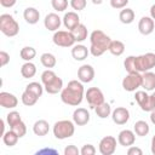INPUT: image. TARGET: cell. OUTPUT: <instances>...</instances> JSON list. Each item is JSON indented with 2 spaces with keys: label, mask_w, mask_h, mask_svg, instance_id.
<instances>
[{
  "label": "cell",
  "mask_w": 155,
  "mask_h": 155,
  "mask_svg": "<svg viewBox=\"0 0 155 155\" xmlns=\"http://www.w3.org/2000/svg\"><path fill=\"white\" fill-rule=\"evenodd\" d=\"M84 94H85V90H84L82 82L80 80L79 81L71 80L61 91V99L63 103H65L68 105L78 107L79 104H81V102L84 99Z\"/></svg>",
  "instance_id": "1"
},
{
  "label": "cell",
  "mask_w": 155,
  "mask_h": 155,
  "mask_svg": "<svg viewBox=\"0 0 155 155\" xmlns=\"http://www.w3.org/2000/svg\"><path fill=\"white\" fill-rule=\"evenodd\" d=\"M90 53L93 57H99L102 56L104 52H107L109 50V45L111 42V39L102 30L97 29L93 30L90 35Z\"/></svg>",
  "instance_id": "2"
},
{
  "label": "cell",
  "mask_w": 155,
  "mask_h": 155,
  "mask_svg": "<svg viewBox=\"0 0 155 155\" xmlns=\"http://www.w3.org/2000/svg\"><path fill=\"white\" fill-rule=\"evenodd\" d=\"M41 82L45 91L50 94H56L63 90V80L51 69H46L41 74Z\"/></svg>",
  "instance_id": "3"
},
{
  "label": "cell",
  "mask_w": 155,
  "mask_h": 155,
  "mask_svg": "<svg viewBox=\"0 0 155 155\" xmlns=\"http://www.w3.org/2000/svg\"><path fill=\"white\" fill-rule=\"evenodd\" d=\"M53 136L57 139H67L70 138L74 132H75V126H74V121L70 120H59L53 125Z\"/></svg>",
  "instance_id": "4"
},
{
  "label": "cell",
  "mask_w": 155,
  "mask_h": 155,
  "mask_svg": "<svg viewBox=\"0 0 155 155\" xmlns=\"http://www.w3.org/2000/svg\"><path fill=\"white\" fill-rule=\"evenodd\" d=\"M0 31L8 38L16 36L19 31V24L11 15L2 13L0 16Z\"/></svg>",
  "instance_id": "5"
},
{
  "label": "cell",
  "mask_w": 155,
  "mask_h": 155,
  "mask_svg": "<svg viewBox=\"0 0 155 155\" xmlns=\"http://www.w3.org/2000/svg\"><path fill=\"white\" fill-rule=\"evenodd\" d=\"M134 65H136V71L138 73H144L155 67V53L153 52H147L140 56L134 57Z\"/></svg>",
  "instance_id": "6"
},
{
  "label": "cell",
  "mask_w": 155,
  "mask_h": 155,
  "mask_svg": "<svg viewBox=\"0 0 155 155\" xmlns=\"http://www.w3.org/2000/svg\"><path fill=\"white\" fill-rule=\"evenodd\" d=\"M52 41L54 45L61 47H71L76 42L74 35L70 30H57L52 36Z\"/></svg>",
  "instance_id": "7"
},
{
  "label": "cell",
  "mask_w": 155,
  "mask_h": 155,
  "mask_svg": "<svg viewBox=\"0 0 155 155\" xmlns=\"http://www.w3.org/2000/svg\"><path fill=\"white\" fill-rule=\"evenodd\" d=\"M134 98L143 111H153L155 109L154 97L151 94H148L145 91H137Z\"/></svg>",
  "instance_id": "8"
},
{
  "label": "cell",
  "mask_w": 155,
  "mask_h": 155,
  "mask_svg": "<svg viewBox=\"0 0 155 155\" xmlns=\"http://www.w3.org/2000/svg\"><path fill=\"white\" fill-rule=\"evenodd\" d=\"M122 87L127 92H133L138 87H142V74L140 73H128L122 79Z\"/></svg>",
  "instance_id": "9"
},
{
  "label": "cell",
  "mask_w": 155,
  "mask_h": 155,
  "mask_svg": "<svg viewBox=\"0 0 155 155\" xmlns=\"http://www.w3.org/2000/svg\"><path fill=\"white\" fill-rule=\"evenodd\" d=\"M85 97L91 108H96L104 102V94L98 87H90L85 92Z\"/></svg>",
  "instance_id": "10"
},
{
  "label": "cell",
  "mask_w": 155,
  "mask_h": 155,
  "mask_svg": "<svg viewBox=\"0 0 155 155\" xmlns=\"http://www.w3.org/2000/svg\"><path fill=\"white\" fill-rule=\"evenodd\" d=\"M99 153L102 155H111L116 150V138L113 136H105L99 142Z\"/></svg>",
  "instance_id": "11"
},
{
  "label": "cell",
  "mask_w": 155,
  "mask_h": 155,
  "mask_svg": "<svg viewBox=\"0 0 155 155\" xmlns=\"http://www.w3.org/2000/svg\"><path fill=\"white\" fill-rule=\"evenodd\" d=\"M94 78V69L92 65L90 64H82L79 69H78V79L82 82V84H87L91 82Z\"/></svg>",
  "instance_id": "12"
},
{
  "label": "cell",
  "mask_w": 155,
  "mask_h": 155,
  "mask_svg": "<svg viewBox=\"0 0 155 155\" xmlns=\"http://www.w3.org/2000/svg\"><path fill=\"white\" fill-rule=\"evenodd\" d=\"M62 24V18L57 13H48L44 19V25L50 31H57Z\"/></svg>",
  "instance_id": "13"
},
{
  "label": "cell",
  "mask_w": 155,
  "mask_h": 155,
  "mask_svg": "<svg viewBox=\"0 0 155 155\" xmlns=\"http://www.w3.org/2000/svg\"><path fill=\"white\" fill-rule=\"evenodd\" d=\"M111 119L116 125H125L130 119V111L124 107H117L111 111Z\"/></svg>",
  "instance_id": "14"
},
{
  "label": "cell",
  "mask_w": 155,
  "mask_h": 155,
  "mask_svg": "<svg viewBox=\"0 0 155 155\" xmlns=\"http://www.w3.org/2000/svg\"><path fill=\"white\" fill-rule=\"evenodd\" d=\"M18 104V99L15 94L10 93V92H0V105L2 108H6V109H13L16 108Z\"/></svg>",
  "instance_id": "15"
},
{
  "label": "cell",
  "mask_w": 155,
  "mask_h": 155,
  "mask_svg": "<svg viewBox=\"0 0 155 155\" xmlns=\"http://www.w3.org/2000/svg\"><path fill=\"white\" fill-rule=\"evenodd\" d=\"M73 121L78 126H85L90 121V113L85 108H78L73 113Z\"/></svg>",
  "instance_id": "16"
},
{
  "label": "cell",
  "mask_w": 155,
  "mask_h": 155,
  "mask_svg": "<svg viewBox=\"0 0 155 155\" xmlns=\"http://www.w3.org/2000/svg\"><path fill=\"white\" fill-rule=\"evenodd\" d=\"M136 133L131 130H122L117 136V142L122 147H131L134 144Z\"/></svg>",
  "instance_id": "17"
},
{
  "label": "cell",
  "mask_w": 155,
  "mask_h": 155,
  "mask_svg": "<svg viewBox=\"0 0 155 155\" xmlns=\"http://www.w3.org/2000/svg\"><path fill=\"white\" fill-rule=\"evenodd\" d=\"M138 30L142 35H150L154 31V19L148 16L142 17L138 23Z\"/></svg>",
  "instance_id": "18"
},
{
  "label": "cell",
  "mask_w": 155,
  "mask_h": 155,
  "mask_svg": "<svg viewBox=\"0 0 155 155\" xmlns=\"http://www.w3.org/2000/svg\"><path fill=\"white\" fill-rule=\"evenodd\" d=\"M63 24H64V27L68 29V30H73L75 27H78L79 24H80V17H79V15L76 13V12H74V11H69V12H67L65 15H64V17H63Z\"/></svg>",
  "instance_id": "19"
},
{
  "label": "cell",
  "mask_w": 155,
  "mask_h": 155,
  "mask_svg": "<svg viewBox=\"0 0 155 155\" xmlns=\"http://www.w3.org/2000/svg\"><path fill=\"white\" fill-rule=\"evenodd\" d=\"M142 87L145 91L155 90V73L150 70L142 73Z\"/></svg>",
  "instance_id": "20"
},
{
  "label": "cell",
  "mask_w": 155,
  "mask_h": 155,
  "mask_svg": "<svg viewBox=\"0 0 155 155\" xmlns=\"http://www.w3.org/2000/svg\"><path fill=\"white\" fill-rule=\"evenodd\" d=\"M90 53V48H87L85 45H81V44H78V45H74L73 48H71V56L75 61H84L87 58Z\"/></svg>",
  "instance_id": "21"
},
{
  "label": "cell",
  "mask_w": 155,
  "mask_h": 155,
  "mask_svg": "<svg viewBox=\"0 0 155 155\" xmlns=\"http://www.w3.org/2000/svg\"><path fill=\"white\" fill-rule=\"evenodd\" d=\"M23 17L27 23L29 24H36L40 19V12L35 7H27L23 12Z\"/></svg>",
  "instance_id": "22"
},
{
  "label": "cell",
  "mask_w": 155,
  "mask_h": 155,
  "mask_svg": "<svg viewBox=\"0 0 155 155\" xmlns=\"http://www.w3.org/2000/svg\"><path fill=\"white\" fill-rule=\"evenodd\" d=\"M48 131H50V125L46 120H38L33 125V132L39 137L46 136L48 133Z\"/></svg>",
  "instance_id": "23"
},
{
  "label": "cell",
  "mask_w": 155,
  "mask_h": 155,
  "mask_svg": "<svg viewBox=\"0 0 155 155\" xmlns=\"http://www.w3.org/2000/svg\"><path fill=\"white\" fill-rule=\"evenodd\" d=\"M71 33H73L74 39H75L76 42H82V41H85V40L87 39V34H88L86 25L82 24V23H80L78 27H75V28L71 30Z\"/></svg>",
  "instance_id": "24"
},
{
  "label": "cell",
  "mask_w": 155,
  "mask_h": 155,
  "mask_svg": "<svg viewBox=\"0 0 155 155\" xmlns=\"http://www.w3.org/2000/svg\"><path fill=\"white\" fill-rule=\"evenodd\" d=\"M21 74L24 79H30L36 74V65L31 62H25L21 67Z\"/></svg>",
  "instance_id": "25"
},
{
  "label": "cell",
  "mask_w": 155,
  "mask_h": 155,
  "mask_svg": "<svg viewBox=\"0 0 155 155\" xmlns=\"http://www.w3.org/2000/svg\"><path fill=\"white\" fill-rule=\"evenodd\" d=\"M39 98H40V97H38L35 93H33V92L29 91V90H24V92H23L22 96H21V101H22V103H23L24 105H27V107H31V105H34V104L38 102Z\"/></svg>",
  "instance_id": "26"
},
{
  "label": "cell",
  "mask_w": 155,
  "mask_h": 155,
  "mask_svg": "<svg viewBox=\"0 0 155 155\" xmlns=\"http://www.w3.org/2000/svg\"><path fill=\"white\" fill-rule=\"evenodd\" d=\"M119 19L121 23L124 24H131L134 21V11L132 8H127L125 7L124 10L120 11L119 13Z\"/></svg>",
  "instance_id": "27"
},
{
  "label": "cell",
  "mask_w": 155,
  "mask_h": 155,
  "mask_svg": "<svg viewBox=\"0 0 155 155\" xmlns=\"http://www.w3.org/2000/svg\"><path fill=\"white\" fill-rule=\"evenodd\" d=\"M108 51L114 56H121L125 52V44L120 40H111Z\"/></svg>",
  "instance_id": "28"
},
{
  "label": "cell",
  "mask_w": 155,
  "mask_h": 155,
  "mask_svg": "<svg viewBox=\"0 0 155 155\" xmlns=\"http://www.w3.org/2000/svg\"><path fill=\"white\" fill-rule=\"evenodd\" d=\"M133 130H134V133H136L137 136L144 137V136H147V134L149 133L150 127H149L148 122H145V121H143V120H139V121H137V122L134 124Z\"/></svg>",
  "instance_id": "29"
},
{
  "label": "cell",
  "mask_w": 155,
  "mask_h": 155,
  "mask_svg": "<svg viewBox=\"0 0 155 155\" xmlns=\"http://www.w3.org/2000/svg\"><path fill=\"white\" fill-rule=\"evenodd\" d=\"M18 139H19V137H18L17 133L13 132L11 128H10V131H6V132L2 134V142H4L5 145H7V147H13V145H16L17 142H18Z\"/></svg>",
  "instance_id": "30"
},
{
  "label": "cell",
  "mask_w": 155,
  "mask_h": 155,
  "mask_svg": "<svg viewBox=\"0 0 155 155\" xmlns=\"http://www.w3.org/2000/svg\"><path fill=\"white\" fill-rule=\"evenodd\" d=\"M40 62H41V64H42L45 68L51 69V68H53V67L56 65L57 59H56L54 54L48 53V52H45V53L41 54V57H40Z\"/></svg>",
  "instance_id": "31"
},
{
  "label": "cell",
  "mask_w": 155,
  "mask_h": 155,
  "mask_svg": "<svg viewBox=\"0 0 155 155\" xmlns=\"http://www.w3.org/2000/svg\"><path fill=\"white\" fill-rule=\"evenodd\" d=\"M94 110H96L97 116L101 117V119H107V117L110 116V114H111V107H110V104L107 103V102H103L101 105L96 107Z\"/></svg>",
  "instance_id": "32"
},
{
  "label": "cell",
  "mask_w": 155,
  "mask_h": 155,
  "mask_svg": "<svg viewBox=\"0 0 155 155\" xmlns=\"http://www.w3.org/2000/svg\"><path fill=\"white\" fill-rule=\"evenodd\" d=\"M19 54H21V58H22V59H24L25 62H30L33 58H35V56H36V50H35L34 47H31V46H24V47L21 50Z\"/></svg>",
  "instance_id": "33"
},
{
  "label": "cell",
  "mask_w": 155,
  "mask_h": 155,
  "mask_svg": "<svg viewBox=\"0 0 155 155\" xmlns=\"http://www.w3.org/2000/svg\"><path fill=\"white\" fill-rule=\"evenodd\" d=\"M25 90H29V91H31L33 93H35L38 97H41V96H42V92H44V86H42L40 82L33 81V82H29V84L25 86Z\"/></svg>",
  "instance_id": "34"
},
{
  "label": "cell",
  "mask_w": 155,
  "mask_h": 155,
  "mask_svg": "<svg viewBox=\"0 0 155 155\" xmlns=\"http://www.w3.org/2000/svg\"><path fill=\"white\" fill-rule=\"evenodd\" d=\"M13 132H16L17 133V136L19 137V138H22V137H24L25 136V133H27V126H25V124L21 120L19 122H17V124H15L13 126H11L10 127Z\"/></svg>",
  "instance_id": "35"
},
{
  "label": "cell",
  "mask_w": 155,
  "mask_h": 155,
  "mask_svg": "<svg viewBox=\"0 0 155 155\" xmlns=\"http://www.w3.org/2000/svg\"><path fill=\"white\" fill-rule=\"evenodd\" d=\"M21 120H22L21 114H19L18 111H16V110L10 111V113L6 115V121H7V124H8V126H10V127H11V126H13L15 124L19 122Z\"/></svg>",
  "instance_id": "36"
},
{
  "label": "cell",
  "mask_w": 155,
  "mask_h": 155,
  "mask_svg": "<svg viewBox=\"0 0 155 155\" xmlns=\"http://www.w3.org/2000/svg\"><path fill=\"white\" fill-rule=\"evenodd\" d=\"M51 5L57 12H63L68 7V0H51Z\"/></svg>",
  "instance_id": "37"
},
{
  "label": "cell",
  "mask_w": 155,
  "mask_h": 155,
  "mask_svg": "<svg viewBox=\"0 0 155 155\" xmlns=\"http://www.w3.org/2000/svg\"><path fill=\"white\" fill-rule=\"evenodd\" d=\"M134 57L136 56H128L124 61V67L127 73H137L136 71V65H134Z\"/></svg>",
  "instance_id": "38"
},
{
  "label": "cell",
  "mask_w": 155,
  "mask_h": 155,
  "mask_svg": "<svg viewBox=\"0 0 155 155\" xmlns=\"http://www.w3.org/2000/svg\"><path fill=\"white\" fill-rule=\"evenodd\" d=\"M87 5L86 0H70V6L75 11H82Z\"/></svg>",
  "instance_id": "39"
},
{
  "label": "cell",
  "mask_w": 155,
  "mask_h": 155,
  "mask_svg": "<svg viewBox=\"0 0 155 155\" xmlns=\"http://www.w3.org/2000/svg\"><path fill=\"white\" fill-rule=\"evenodd\" d=\"M80 154L81 155H94L96 154V148L92 144H85L80 149Z\"/></svg>",
  "instance_id": "40"
},
{
  "label": "cell",
  "mask_w": 155,
  "mask_h": 155,
  "mask_svg": "<svg viewBox=\"0 0 155 155\" xmlns=\"http://www.w3.org/2000/svg\"><path fill=\"white\" fill-rule=\"evenodd\" d=\"M128 1H130V0H110V6H111L113 8H116V10H119V8H125L126 5L128 4Z\"/></svg>",
  "instance_id": "41"
},
{
  "label": "cell",
  "mask_w": 155,
  "mask_h": 155,
  "mask_svg": "<svg viewBox=\"0 0 155 155\" xmlns=\"http://www.w3.org/2000/svg\"><path fill=\"white\" fill-rule=\"evenodd\" d=\"M80 150L75 145H67L64 149V155H79Z\"/></svg>",
  "instance_id": "42"
},
{
  "label": "cell",
  "mask_w": 155,
  "mask_h": 155,
  "mask_svg": "<svg viewBox=\"0 0 155 155\" xmlns=\"http://www.w3.org/2000/svg\"><path fill=\"white\" fill-rule=\"evenodd\" d=\"M10 62V54L5 51H0V64L1 67H5Z\"/></svg>",
  "instance_id": "43"
},
{
  "label": "cell",
  "mask_w": 155,
  "mask_h": 155,
  "mask_svg": "<svg viewBox=\"0 0 155 155\" xmlns=\"http://www.w3.org/2000/svg\"><path fill=\"white\" fill-rule=\"evenodd\" d=\"M127 154L128 155H143V151H142V149L140 148H138V147H130L128 148V150H127Z\"/></svg>",
  "instance_id": "44"
},
{
  "label": "cell",
  "mask_w": 155,
  "mask_h": 155,
  "mask_svg": "<svg viewBox=\"0 0 155 155\" xmlns=\"http://www.w3.org/2000/svg\"><path fill=\"white\" fill-rule=\"evenodd\" d=\"M17 0H0V4L2 7H12L15 6Z\"/></svg>",
  "instance_id": "45"
},
{
  "label": "cell",
  "mask_w": 155,
  "mask_h": 155,
  "mask_svg": "<svg viewBox=\"0 0 155 155\" xmlns=\"http://www.w3.org/2000/svg\"><path fill=\"white\" fill-rule=\"evenodd\" d=\"M151 153L155 155V134H154V137L151 138Z\"/></svg>",
  "instance_id": "46"
},
{
  "label": "cell",
  "mask_w": 155,
  "mask_h": 155,
  "mask_svg": "<svg viewBox=\"0 0 155 155\" xmlns=\"http://www.w3.org/2000/svg\"><path fill=\"white\" fill-rule=\"evenodd\" d=\"M150 17H151L153 19H155V4L150 7Z\"/></svg>",
  "instance_id": "47"
},
{
  "label": "cell",
  "mask_w": 155,
  "mask_h": 155,
  "mask_svg": "<svg viewBox=\"0 0 155 155\" xmlns=\"http://www.w3.org/2000/svg\"><path fill=\"white\" fill-rule=\"evenodd\" d=\"M150 121L155 125V109L153 111H150Z\"/></svg>",
  "instance_id": "48"
},
{
  "label": "cell",
  "mask_w": 155,
  "mask_h": 155,
  "mask_svg": "<svg viewBox=\"0 0 155 155\" xmlns=\"http://www.w3.org/2000/svg\"><path fill=\"white\" fill-rule=\"evenodd\" d=\"M0 125H1V136L5 133V121L4 120H1L0 121Z\"/></svg>",
  "instance_id": "49"
},
{
  "label": "cell",
  "mask_w": 155,
  "mask_h": 155,
  "mask_svg": "<svg viewBox=\"0 0 155 155\" xmlns=\"http://www.w3.org/2000/svg\"><path fill=\"white\" fill-rule=\"evenodd\" d=\"M103 1H104V0H92V2H93L94 5H101Z\"/></svg>",
  "instance_id": "50"
},
{
  "label": "cell",
  "mask_w": 155,
  "mask_h": 155,
  "mask_svg": "<svg viewBox=\"0 0 155 155\" xmlns=\"http://www.w3.org/2000/svg\"><path fill=\"white\" fill-rule=\"evenodd\" d=\"M151 96H153V97H154V99H155V92H154V93H153Z\"/></svg>",
  "instance_id": "51"
}]
</instances>
